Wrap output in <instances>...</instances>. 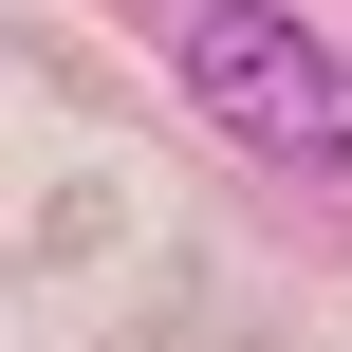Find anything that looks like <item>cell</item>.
Segmentation results:
<instances>
[{"label":"cell","instance_id":"cell-1","mask_svg":"<svg viewBox=\"0 0 352 352\" xmlns=\"http://www.w3.org/2000/svg\"><path fill=\"white\" fill-rule=\"evenodd\" d=\"M186 93H204V130H241L278 167H352V56L297 0H186Z\"/></svg>","mask_w":352,"mask_h":352}]
</instances>
